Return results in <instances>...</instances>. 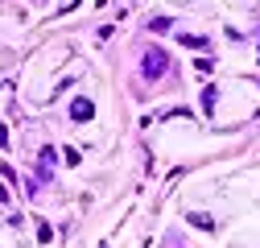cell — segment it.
<instances>
[{
	"label": "cell",
	"instance_id": "cell-1",
	"mask_svg": "<svg viewBox=\"0 0 260 248\" xmlns=\"http://www.w3.org/2000/svg\"><path fill=\"white\" fill-rule=\"evenodd\" d=\"M166 71H170V58L161 54L157 46H153V50H145V67H141V75H145V79H161Z\"/></svg>",
	"mask_w": 260,
	"mask_h": 248
},
{
	"label": "cell",
	"instance_id": "cell-2",
	"mask_svg": "<svg viewBox=\"0 0 260 248\" xmlns=\"http://www.w3.org/2000/svg\"><path fill=\"white\" fill-rule=\"evenodd\" d=\"M71 116H75V120H91V116H95V104H91V100H75V104H71Z\"/></svg>",
	"mask_w": 260,
	"mask_h": 248
},
{
	"label": "cell",
	"instance_id": "cell-3",
	"mask_svg": "<svg viewBox=\"0 0 260 248\" xmlns=\"http://www.w3.org/2000/svg\"><path fill=\"white\" fill-rule=\"evenodd\" d=\"M190 224H194V228H203V232H211V228H215L211 215H199V211H190Z\"/></svg>",
	"mask_w": 260,
	"mask_h": 248
},
{
	"label": "cell",
	"instance_id": "cell-4",
	"mask_svg": "<svg viewBox=\"0 0 260 248\" xmlns=\"http://www.w3.org/2000/svg\"><path fill=\"white\" fill-rule=\"evenodd\" d=\"M194 71H199V75H211L215 62H211V58H199V62H194Z\"/></svg>",
	"mask_w": 260,
	"mask_h": 248
},
{
	"label": "cell",
	"instance_id": "cell-5",
	"mask_svg": "<svg viewBox=\"0 0 260 248\" xmlns=\"http://www.w3.org/2000/svg\"><path fill=\"white\" fill-rule=\"evenodd\" d=\"M203 108H207V112L215 108V87H207V91H203Z\"/></svg>",
	"mask_w": 260,
	"mask_h": 248
},
{
	"label": "cell",
	"instance_id": "cell-6",
	"mask_svg": "<svg viewBox=\"0 0 260 248\" xmlns=\"http://www.w3.org/2000/svg\"><path fill=\"white\" fill-rule=\"evenodd\" d=\"M9 145V129H5V124H0V149H5Z\"/></svg>",
	"mask_w": 260,
	"mask_h": 248
},
{
	"label": "cell",
	"instance_id": "cell-7",
	"mask_svg": "<svg viewBox=\"0 0 260 248\" xmlns=\"http://www.w3.org/2000/svg\"><path fill=\"white\" fill-rule=\"evenodd\" d=\"M0 203H9V191H5V186H0Z\"/></svg>",
	"mask_w": 260,
	"mask_h": 248
}]
</instances>
